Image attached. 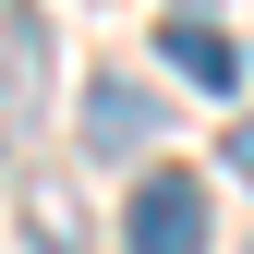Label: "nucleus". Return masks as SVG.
Instances as JSON below:
<instances>
[{"label":"nucleus","mask_w":254,"mask_h":254,"mask_svg":"<svg viewBox=\"0 0 254 254\" xmlns=\"http://www.w3.org/2000/svg\"><path fill=\"white\" fill-rule=\"evenodd\" d=\"M121 254H206V194H194V170H145V182H133Z\"/></svg>","instance_id":"nucleus-1"},{"label":"nucleus","mask_w":254,"mask_h":254,"mask_svg":"<svg viewBox=\"0 0 254 254\" xmlns=\"http://www.w3.org/2000/svg\"><path fill=\"white\" fill-rule=\"evenodd\" d=\"M157 61H170L182 85H206V97H230V85L254 73V49H242L218 12H170V24H157Z\"/></svg>","instance_id":"nucleus-2"},{"label":"nucleus","mask_w":254,"mask_h":254,"mask_svg":"<svg viewBox=\"0 0 254 254\" xmlns=\"http://www.w3.org/2000/svg\"><path fill=\"white\" fill-rule=\"evenodd\" d=\"M85 145H157V97H145V85H121V73H97V85H85Z\"/></svg>","instance_id":"nucleus-3"},{"label":"nucleus","mask_w":254,"mask_h":254,"mask_svg":"<svg viewBox=\"0 0 254 254\" xmlns=\"http://www.w3.org/2000/svg\"><path fill=\"white\" fill-rule=\"evenodd\" d=\"M24 242H37V254H85V206H73V182H24Z\"/></svg>","instance_id":"nucleus-4"},{"label":"nucleus","mask_w":254,"mask_h":254,"mask_svg":"<svg viewBox=\"0 0 254 254\" xmlns=\"http://www.w3.org/2000/svg\"><path fill=\"white\" fill-rule=\"evenodd\" d=\"M218 157H230V182H254V121H230V145H218Z\"/></svg>","instance_id":"nucleus-5"},{"label":"nucleus","mask_w":254,"mask_h":254,"mask_svg":"<svg viewBox=\"0 0 254 254\" xmlns=\"http://www.w3.org/2000/svg\"><path fill=\"white\" fill-rule=\"evenodd\" d=\"M182 12H206V0H182Z\"/></svg>","instance_id":"nucleus-6"}]
</instances>
